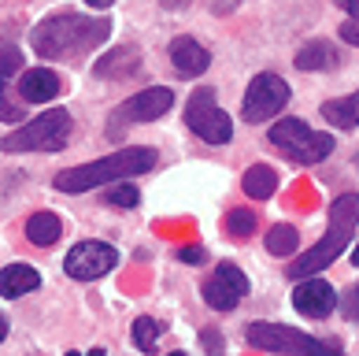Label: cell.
Wrapping results in <instances>:
<instances>
[{"label":"cell","mask_w":359,"mask_h":356,"mask_svg":"<svg viewBox=\"0 0 359 356\" xmlns=\"http://www.w3.org/2000/svg\"><path fill=\"white\" fill-rule=\"evenodd\" d=\"M323 119L334 123V126H341V130H355L359 126V93H348L341 100H326L323 104Z\"/></svg>","instance_id":"ffe728a7"},{"label":"cell","mask_w":359,"mask_h":356,"mask_svg":"<svg viewBox=\"0 0 359 356\" xmlns=\"http://www.w3.org/2000/svg\"><path fill=\"white\" fill-rule=\"evenodd\" d=\"M222 227L233 242H248V237L256 234V212H252V208H233V212H226Z\"/></svg>","instance_id":"7402d4cb"},{"label":"cell","mask_w":359,"mask_h":356,"mask_svg":"<svg viewBox=\"0 0 359 356\" xmlns=\"http://www.w3.org/2000/svg\"><path fill=\"white\" fill-rule=\"evenodd\" d=\"M19 119H22V108L8 97V86L0 78V123H19Z\"/></svg>","instance_id":"484cf974"},{"label":"cell","mask_w":359,"mask_h":356,"mask_svg":"<svg viewBox=\"0 0 359 356\" xmlns=\"http://www.w3.org/2000/svg\"><path fill=\"white\" fill-rule=\"evenodd\" d=\"M60 234H63V223H60V216H52V212H34L30 219H26V237H30L34 245H41V249L56 245Z\"/></svg>","instance_id":"d6986e66"},{"label":"cell","mask_w":359,"mask_h":356,"mask_svg":"<svg viewBox=\"0 0 359 356\" xmlns=\"http://www.w3.org/2000/svg\"><path fill=\"white\" fill-rule=\"evenodd\" d=\"M8 323H11V319H8V315H0V341H4V338H8Z\"/></svg>","instance_id":"d6a6232c"},{"label":"cell","mask_w":359,"mask_h":356,"mask_svg":"<svg viewBox=\"0 0 359 356\" xmlns=\"http://www.w3.org/2000/svg\"><path fill=\"white\" fill-rule=\"evenodd\" d=\"M341 37H344L348 45H359V19H348V22H344V26H341Z\"/></svg>","instance_id":"f1b7e54d"},{"label":"cell","mask_w":359,"mask_h":356,"mask_svg":"<svg viewBox=\"0 0 359 356\" xmlns=\"http://www.w3.org/2000/svg\"><path fill=\"white\" fill-rule=\"evenodd\" d=\"M22 71V52L15 48V45H0V78H8L11 74H19Z\"/></svg>","instance_id":"d4e9b609"},{"label":"cell","mask_w":359,"mask_h":356,"mask_svg":"<svg viewBox=\"0 0 359 356\" xmlns=\"http://www.w3.org/2000/svg\"><path fill=\"white\" fill-rule=\"evenodd\" d=\"M344 315H348L352 323H359V282H355V289L348 294V301H344Z\"/></svg>","instance_id":"83f0119b"},{"label":"cell","mask_w":359,"mask_h":356,"mask_svg":"<svg viewBox=\"0 0 359 356\" xmlns=\"http://www.w3.org/2000/svg\"><path fill=\"white\" fill-rule=\"evenodd\" d=\"M359 227V193H341L334 204H330V223H326V234L300 253L297 263H289V279H308V275H318L323 268H330L344 249H348L352 234Z\"/></svg>","instance_id":"3957f363"},{"label":"cell","mask_w":359,"mask_h":356,"mask_svg":"<svg viewBox=\"0 0 359 356\" xmlns=\"http://www.w3.org/2000/svg\"><path fill=\"white\" fill-rule=\"evenodd\" d=\"M271 145H278L292 164H323L334 152V138L318 134L300 119H278L271 126Z\"/></svg>","instance_id":"5b68a950"},{"label":"cell","mask_w":359,"mask_h":356,"mask_svg":"<svg viewBox=\"0 0 359 356\" xmlns=\"http://www.w3.org/2000/svg\"><path fill=\"white\" fill-rule=\"evenodd\" d=\"M86 4H89V8H111L115 0H86Z\"/></svg>","instance_id":"1f68e13d"},{"label":"cell","mask_w":359,"mask_h":356,"mask_svg":"<svg viewBox=\"0 0 359 356\" xmlns=\"http://www.w3.org/2000/svg\"><path fill=\"white\" fill-rule=\"evenodd\" d=\"M74 119L67 108H52L34 115L30 123H22L19 130L0 138V152H60L71 141Z\"/></svg>","instance_id":"277c9868"},{"label":"cell","mask_w":359,"mask_h":356,"mask_svg":"<svg viewBox=\"0 0 359 356\" xmlns=\"http://www.w3.org/2000/svg\"><path fill=\"white\" fill-rule=\"evenodd\" d=\"M185 126L208 145H226L233 138V123L215 104V89L211 86H201L189 100H185Z\"/></svg>","instance_id":"52a82bcc"},{"label":"cell","mask_w":359,"mask_h":356,"mask_svg":"<svg viewBox=\"0 0 359 356\" xmlns=\"http://www.w3.org/2000/svg\"><path fill=\"white\" fill-rule=\"evenodd\" d=\"M170 108H175V93L163 89V86H152V89L134 93L126 104H118L115 119H118V123H152V119L167 115Z\"/></svg>","instance_id":"8fae6325"},{"label":"cell","mask_w":359,"mask_h":356,"mask_svg":"<svg viewBox=\"0 0 359 356\" xmlns=\"http://www.w3.org/2000/svg\"><path fill=\"white\" fill-rule=\"evenodd\" d=\"M201 341H204L208 349H222V334H215V331H204V334H201Z\"/></svg>","instance_id":"f546056e"},{"label":"cell","mask_w":359,"mask_h":356,"mask_svg":"<svg viewBox=\"0 0 359 356\" xmlns=\"http://www.w3.org/2000/svg\"><path fill=\"white\" fill-rule=\"evenodd\" d=\"M137 201H141V193H137V186H130V182H118L115 190L104 193V204L123 208V212H130V208H137Z\"/></svg>","instance_id":"cb8c5ba5"},{"label":"cell","mask_w":359,"mask_h":356,"mask_svg":"<svg viewBox=\"0 0 359 356\" xmlns=\"http://www.w3.org/2000/svg\"><path fill=\"white\" fill-rule=\"evenodd\" d=\"M292 308L300 315H311V319H323V315L337 308V289L323 279H315V275H308V282H300L292 289Z\"/></svg>","instance_id":"7c38bea8"},{"label":"cell","mask_w":359,"mask_h":356,"mask_svg":"<svg viewBox=\"0 0 359 356\" xmlns=\"http://www.w3.org/2000/svg\"><path fill=\"white\" fill-rule=\"evenodd\" d=\"M37 286H41V275H37L30 263H8V268L0 271V294L11 297V301L34 294Z\"/></svg>","instance_id":"e0dca14e"},{"label":"cell","mask_w":359,"mask_h":356,"mask_svg":"<svg viewBox=\"0 0 359 356\" xmlns=\"http://www.w3.org/2000/svg\"><path fill=\"white\" fill-rule=\"evenodd\" d=\"M241 186H245V193L252 197V201H271V197L278 193V171L271 164H252L245 171Z\"/></svg>","instance_id":"ac0fdd59"},{"label":"cell","mask_w":359,"mask_h":356,"mask_svg":"<svg viewBox=\"0 0 359 356\" xmlns=\"http://www.w3.org/2000/svg\"><path fill=\"white\" fill-rule=\"evenodd\" d=\"M178 260H182V263H204L208 253H204L201 245H182V249H178Z\"/></svg>","instance_id":"4316f807"},{"label":"cell","mask_w":359,"mask_h":356,"mask_svg":"<svg viewBox=\"0 0 359 356\" xmlns=\"http://www.w3.org/2000/svg\"><path fill=\"white\" fill-rule=\"evenodd\" d=\"M159 334H163V323L152 319V315H141V319L134 323V345H137L141 352H152L156 341H159Z\"/></svg>","instance_id":"603a6c76"},{"label":"cell","mask_w":359,"mask_h":356,"mask_svg":"<svg viewBox=\"0 0 359 356\" xmlns=\"http://www.w3.org/2000/svg\"><path fill=\"white\" fill-rule=\"evenodd\" d=\"M292 63H297V71H330V67H337V48L326 37H315V41L297 48Z\"/></svg>","instance_id":"2e32d148"},{"label":"cell","mask_w":359,"mask_h":356,"mask_svg":"<svg viewBox=\"0 0 359 356\" xmlns=\"http://www.w3.org/2000/svg\"><path fill=\"white\" fill-rule=\"evenodd\" d=\"M60 89H63L60 74H52L48 67H34L19 78V97L30 100V104H45L52 97H60Z\"/></svg>","instance_id":"5bb4252c"},{"label":"cell","mask_w":359,"mask_h":356,"mask_svg":"<svg viewBox=\"0 0 359 356\" xmlns=\"http://www.w3.org/2000/svg\"><path fill=\"white\" fill-rule=\"evenodd\" d=\"M245 338H248L252 349H263V352H285V356H292V352H304V356L330 352L326 341L304 334V331H297V327H285V323H263V319L248 323Z\"/></svg>","instance_id":"8992f818"},{"label":"cell","mask_w":359,"mask_h":356,"mask_svg":"<svg viewBox=\"0 0 359 356\" xmlns=\"http://www.w3.org/2000/svg\"><path fill=\"white\" fill-rule=\"evenodd\" d=\"M170 63L182 78H201L211 67V52L196 37H175L170 41Z\"/></svg>","instance_id":"4fadbf2b"},{"label":"cell","mask_w":359,"mask_h":356,"mask_svg":"<svg viewBox=\"0 0 359 356\" xmlns=\"http://www.w3.org/2000/svg\"><path fill=\"white\" fill-rule=\"evenodd\" d=\"M111 34V22L108 19H86L78 11H56L34 26L30 41L37 56H48V60H63V56H74V52H89L93 45L108 41Z\"/></svg>","instance_id":"6da1fadb"},{"label":"cell","mask_w":359,"mask_h":356,"mask_svg":"<svg viewBox=\"0 0 359 356\" xmlns=\"http://www.w3.org/2000/svg\"><path fill=\"white\" fill-rule=\"evenodd\" d=\"M137 67H141L137 45H118V48L108 52V56H100L97 63H93V74L97 78H126V74H134Z\"/></svg>","instance_id":"9a60e30c"},{"label":"cell","mask_w":359,"mask_h":356,"mask_svg":"<svg viewBox=\"0 0 359 356\" xmlns=\"http://www.w3.org/2000/svg\"><path fill=\"white\" fill-rule=\"evenodd\" d=\"M352 263H355V268H359V245L352 249Z\"/></svg>","instance_id":"836d02e7"},{"label":"cell","mask_w":359,"mask_h":356,"mask_svg":"<svg viewBox=\"0 0 359 356\" xmlns=\"http://www.w3.org/2000/svg\"><path fill=\"white\" fill-rule=\"evenodd\" d=\"M341 11H348V19H359V0H337Z\"/></svg>","instance_id":"4dcf8cb0"},{"label":"cell","mask_w":359,"mask_h":356,"mask_svg":"<svg viewBox=\"0 0 359 356\" xmlns=\"http://www.w3.org/2000/svg\"><path fill=\"white\" fill-rule=\"evenodd\" d=\"M297 249H300L297 227H289V223H278V227H271V234H267V253H271V256H292Z\"/></svg>","instance_id":"44dd1931"},{"label":"cell","mask_w":359,"mask_h":356,"mask_svg":"<svg viewBox=\"0 0 359 356\" xmlns=\"http://www.w3.org/2000/svg\"><path fill=\"white\" fill-rule=\"evenodd\" d=\"M152 167H156V149L130 145V149H118L111 156H104V160H89L82 167L60 171L52 186L60 193H86V190L108 186V182H123L130 175H144V171H152Z\"/></svg>","instance_id":"7a4b0ae2"},{"label":"cell","mask_w":359,"mask_h":356,"mask_svg":"<svg viewBox=\"0 0 359 356\" xmlns=\"http://www.w3.org/2000/svg\"><path fill=\"white\" fill-rule=\"evenodd\" d=\"M115 263H118V253L111 245H104V242H78L67 253V260H63V271H67L71 279H78V282H93V279H104Z\"/></svg>","instance_id":"9c48e42d"},{"label":"cell","mask_w":359,"mask_h":356,"mask_svg":"<svg viewBox=\"0 0 359 356\" xmlns=\"http://www.w3.org/2000/svg\"><path fill=\"white\" fill-rule=\"evenodd\" d=\"M248 297V279L237 263H219L215 275L204 282V301L215 312H233Z\"/></svg>","instance_id":"30bf717a"},{"label":"cell","mask_w":359,"mask_h":356,"mask_svg":"<svg viewBox=\"0 0 359 356\" xmlns=\"http://www.w3.org/2000/svg\"><path fill=\"white\" fill-rule=\"evenodd\" d=\"M285 104H289L285 78L263 71V74L252 78L248 93H245V100H241V119H245V123H267V119L278 115Z\"/></svg>","instance_id":"ba28073f"}]
</instances>
